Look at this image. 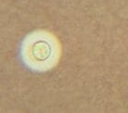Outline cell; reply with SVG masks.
Returning a JSON list of instances; mask_svg holds the SVG:
<instances>
[{"label": "cell", "mask_w": 128, "mask_h": 113, "mask_svg": "<svg viewBox=\"0 0 128 113\" xmlns=\"http://www.w3.org/2000/svg\"><path fill=\"white\" fill-rule=\"evenodd\" d=\"M62 45L54 32L36 30L30 32L20 45V58L24 66L33 72H46L58 65Z\"/></svg>", "instance_id": "cell-1"}]
</instances>
